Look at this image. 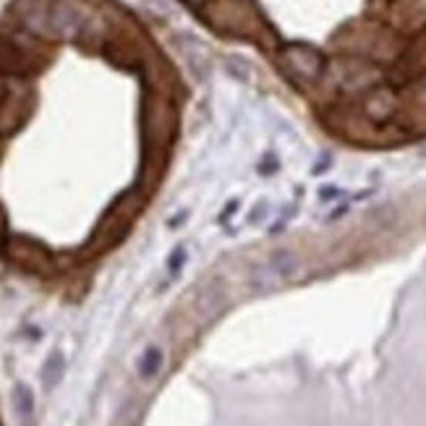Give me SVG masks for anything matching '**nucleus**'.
<instances>
[{
	"instance_id": "nucleus-3",
	"label": "nucleus",
	"mask_w": 426,
	"mask_h": 426,
	"mask_svg": "<svg viewBox=\"0 0 426 426\" xmlns=\"http://www.w3.org/2000/svg\"><path fill=\"white\" fill-rule=\"evenodd\" d=\"M16 403H19L22 416H29V411H32V395L26 393L24 387H19V390H16Z\"/></svg>"
},
{
	"instance_id": "nucleus-2",
	"label": "nucleus",
	"mask_w": 426,
	"mask_h": 426,
	"mask_svg": "<svg viewBox=\"0 0 426 426\" xmlns=\"http://www.w3.org/2000/svg\"><path fill=\"white\" fill-rule=\"evenodd\" d=\"M61 374H63V358H61V353H53V358L47 361V369H45V384L47 387L55 384Z\"/></svg>"
},
{
	"instance_id": "nucleus-1",
	"label": "nucleus",
	"mask_w": 426,
	"mask_h": 426,
	"mask_svg": "<svg viewBox=\"0 0 426 426\" xmlns=\"http://www.w3.org/2000/svg\"><path fill=\"white\" fill-rule=\"evenodd\" d=\"M160 351L157 348H150V351L144 353V358H141V363H139V369H141V377H155L157 374V369H160Z\"/></svg>"
}]
</instances>
